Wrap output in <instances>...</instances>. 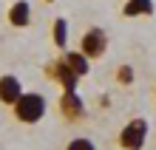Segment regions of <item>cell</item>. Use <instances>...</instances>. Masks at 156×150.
I'll return each instance as SVG.
<instances>
[{"instance_id":"cell-1","label":"cell","mask_w":156,"mask_h":150,"mask_svg":"<svg viewBox=\"0 0 156 150\" xmlns=\"http://www.w3.org/2000/svg\"><path fill=\"white\" fill-rule=\"evenodd\" d=\"M14 119L23 122V125H34L45 116V96L43 93H23L17 99V105H12Z\"/></svg>"},{"instance_id":"cell-2","label":"cell","mask_w":156,"mask_h":150,"mask_svg":"<svg viewBox=\"0 0 156 150\" xmlns=\"http://www.w3.org/2000/svg\"><path fill=\"white\" fill-rule=\"evenodd\" d=\"M145 139H148V119L136 116V119H131L122 130H119V139H116V142H119L122 150H142Z\"/></svg>"},{"instance_id":"cell-3","label":"cell","mask_w":156,"mask_h":150,"mask_svg":"<svg viewBox=\"0 0 156 150\" xmlns=\"http://www.w3.org/2000/svg\"><path fill=\"white\" fill-rule=\"evenodd\" d=\"M80 51L85 54L88 60H99L108 51V34L99 29V26L85 29V34H82V40H80Z\"/></svg>"},{"instance_id":"cell-4","label":"cell","mask_w":156,"mask_h":150,"mask_svg":"<svg viewBox=\"0 0 156 150\" xmlns=\"http://www.w3.org/2000/svg\"><path fill=\"white\" fill-rule=\"evenodd\" d=\"M57 105H60V116L66 122H82L85 119V102L77 96V91H62Z\"/></svg>"},{"instance_id":"cell-5","label":"cell","mask_w":156,"mask_h":150,"mask_svg":"<svg viewBox=\"0 0 156 150\" xmlns=\"http://www.w3.org/2000/svg\"><path fill=\"white\" fill-rule=\"evenodd\" d=\"M45 77H51V79L57 82V85H60L62 91H77V79H80V77H77V74L68 68L66 62H62V57L45 65Z\"/></svg>"},{"instance_id":"cell-6","label":"cell","mask_w":156,"mask_h":150,"mask_svg":"<svg viewBox=\"0 0 156 150\" xmlns=\"http://www.w3.org/2000/svg\"><path fill=\"white\" fill-rule=\"evenodd\" d=\"M23 82L14 77V74H6V77H0V102L3 105H17V99L23 96Z\"/></svg>"},{"instance_id":"cell-7","label":"cell","mask_w":156,"mask_h":150,"mask_svg":"<svg viewBox=\"0 0 156 150\" xmlns=\"http://www.w3.org/2000/svg\"><path fill=\"white\" fill-rule=\"evenodd\" d=\"M9 23H12L14 29H26V26L31 23V6H29V0H17V3L9 6Z\"/></svg>"},{"instance_id":"cell-8","label":"cell","mask_w":156,"mask_h":150,"mask_svg":"<svg viewBox=\"0 0 156 150\" xmlns=\"http://www.w3.org/2000/svg\"><path fill=\"white\" fill-rule=\"evenodd\" d=\"M62 62H66L77 77H85L88 68H91V60H88L82 51H66V54H62Z\"/></svg>"},{"instance_id":"cell-9","label":"cell","mask_w":156,"mask_h":150,"mask_svg":"<svg viewBox=\"0 0 156 150\" xmlns=\"http://www.w3.org/2000/svg\"><path fill=\"white\" fill-rule=\"evenodd\" d=\"M125 17H145V14H153V0H128L125 9H122Z\"/></svg>"},{"instance_id":"cell-10","label":"cell","mask_w":156,"mask_h":150,"mask_svg":"<svg viewBox=\"0 0 156 150\" xmlns=\"http://www.w3.org/2000/svg\"><path fill=\"white\" fill-rule=\"evenodd\" d=\"M51 37H54V45H57L60 51H66V45H68V23H66V17H57V20H54Z\"/></svg>"},{"instance_id":"cell-11","label":"cell","mask_w":156,"mask_h":150,"mask_svg":"<svg viewBox=\"0 0 156 150\" xmlns=\"http://www.w3.org/2000/svg\"><path fill=\"white\" fill-rule=\"evenodd\" d=\"M133 79H136V74H133V65H119V68H116V82H119L122 88L133 85Z\"/></svg>"},{"instance_id":"cell-12","label":"cell","mask_w":156,"mask_h":150,"mask_svg":"<svg viewBox=\"0 0 156 150\" xmlns=\"http://www.w3.org/2000/svg\"><path fill=\"white\" fill-rule=\"evenodd\" d=\"M66 150H97V147H94V142H91V139L77 136V139H71V142L66 145Z\"/></svg>"},{"instance_id":"cell-13","label":"cell","mask_w":156,"mask_h":150,"mask_svg":"<svg viewBox=\"0 0 156 150\" xmlns=\"http://www.w3.org/2000/svg\"><path fill=\"white\" fill-rule=\"evenodd\" d=\"M45 3H54V0H45Z\"/></svg>"}]
</instances>
